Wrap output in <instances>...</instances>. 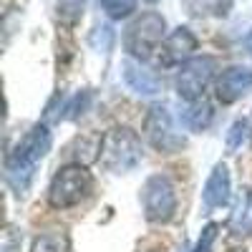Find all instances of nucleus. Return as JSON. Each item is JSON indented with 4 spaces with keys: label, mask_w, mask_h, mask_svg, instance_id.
<instances>
[{
    "label": "nucleus",
    "mask_w": 252,
    "mask_h": 252,
    "mask_svg": "<svg viewBox=\"0 0 252 252\" xmlns=\"http://www.w3.org/2000/svg\"><path fill=\"white\" fill-rule=\"evenodd\" d=\"M51 131L48 126L35 124L33 129L15 144V149L5 159V179L18 194H23L33 182V174L43 157L51 152Z\"/></svg>",
    "instance_id": "1"
},
{
    "label": "nucleus",
    "mask_w": 252,
    "mask_h": 252,
    "mask_svg": "<svg viewBox=\"0 0 252 252\" xmlns=\"http://www.w3.org/2000/svg\"><path fill=\"white\" fill-rule=\"evenodd\" d=\"M98 161L103 169L114 172V174L136 169L141 161V139L131 129H126V126H116V129L101 136Z\"/></svg>",
    "instance_id": "2"
},
{
    "label": "nucleus",
    "mask_w": 252,
    "mask_h": 252,
    "mask_svg": "<svg viewBox=\"0 0 252 252\" xmlns=\"http://www.w3.org/2000/svg\"><path fill=\"white\" fill-rule=\"evenodd\" d=\"M91 189H94L91 172L83 164H68L56 172L48 187V202L56 209H68L86 199Z\"/></svg>",
    "instance_id": "3"
},
{
    "label": "nucleus",
    "mask_w": 252,
    "mask_h": 252,
    "mask_svg": "<svg viewBox=\"0 0 252 252\" xmlns=\"http://www.w3.org/2000/svg\"><path fill=\"white\" fill-rule=\"evenodd\" d=\"M164 18L159 13H144L139 15L134 23L126 28L124 33V46L134 58L146 61L149 56H154V51H159V46L164 43Z\"/></svg>",
    "instance_id": "4"
},
{
    "label": "nucleus",
    "mask_w": 252,
    "mask_h": 252,
    "mask_svg": "<svg viewBox=\"0 0 252 252\" xmlns=\"http://www.w3.org/2000/svg\"><path fill=\"white\" fill-rule=\"evenodd\" d=\"M141 204H144V215L154 224H164L177 215V192L169 177L154 174L146 179L141 189Z\"/></svg>",
    "instance_id": "5"
},
{
    "label": "nucleus",
    "mask_w": 252,
    "mask_h": 252,
    "mask_svg": "<svg viewBox=\"0 0 252 252\" xmlns=\"http://www.w3.org/2000/svg\"><path fill=\"white\" fill-rule=\"evenodd\" d=\"M144 134L149 139V144L154 149L164 152V154H174L184 146V134L177 129L172 111L161 106V103H154L144 119Z\"/></svg>",
    "instance_id": "6"
},
{
    "label": "nucleus",
    "mask_w": 252,
    "mask_h": 252,
    "mask_svg": "<svg viewBox=\"0 0 252 252\" xmlns=\"http://www.w3.org/2000/svg\"><path fill=\"white\" fill-rule=\"evenodd\" d=\"M215 71H217V61L212 56H197V58H189L184 66L179 68V76H177V94L194 103V101H202L204 98V91L209 89V83L215 78Z\"/></svg>",
    "instance_id": "7"
},
{
    "label": "nucleus",
    "mask_w": 252,
    "mask_h": 252,
    "mask_svg": "<svg viewBox=\"0 0 252 252\" xmlns=\"http://www.w3.org/2000/svg\"><path fill=\"white\" fill-rule=\"evenodd\" d=\"M197 51V38L189 28H177L164 38V43L157 51V61L161 66H184Z\"/></svg>",
    "instance_id": "8"
},
{
    "label": "nucleus",
    "mask_w": 252,
    "mask_h": 252,
    "mask_svg": "<svg viewBox=\"0 0 252 252\" xmlns=\"http://www.w3.org/2000/svg\"><path fill=\"white\" fill-rule=\"evenodd\" d=\"M252 89V71L242 66H232L217 78V98L222 103H235Z\"/></svg>",
    "instance_id": "9"
},
{
    "label": "nucleus",
    "mask_w": 252,
    "mask_h": 252,
    "mask_svg": "<svg viewBox=\"0 0 252 252\" xmlns=\"http://www.w3.org/2000/svg\"><path fill=\"white\" fill-rule=\"evenodd\" d=\"M229 192H232V179H229V169L227 164H217L212 174L207 177V184L202 189V199H204V207L207 209H217V207H224L229 202Z\"/></svg>",
    "instance_id": "10"
},
{
    "label": "nucleus",
    "mask_w": 252,
    "mask_h": 252,
    "mask_svg": "<svg viewBox=\"0 0 252 252\" xmlns=\"http://www.w3.org/2000/svg\"><path fill=\"white\" fill-rule=\"evenodd\" d=\"M124 81L131 91L144 94V96L159 91V78L152 71H146L139 61H126L124 63Z\"/></svg>",
    "instance_id": "11"
},
{
    "label": "nucleus",
    "mask_w": 252,
    "mask_h": 252,
    "mask_svg": "<svg viewBox=\"0 0 252 252\" xmlns=\"http://www.w3.org/2000/svg\"><path fill=\"white\" fill-rule=\"evenodd\" d=\"M229 229L237 237L252 235V187L242 192L235 212H232V220H229Z\"/></svg>",
    "instance_id": "12"
},
{
    "label": "nucleus",
    "mask_w": 252,
    "mask_h": 252,
    "mask_svg": "<svg viewBox=\"0 0 252 252\" xmlns=\"http://www.w3.org/2000/svg\"><path fill=\"white\" fill-rule=\"evenodd\" d=\"M212 106L202 98V101H194V103H189V109L184 111V124H187V129H192V131H204L209 124H212Z\"/></svg>",
    "instance_id": "13"
},
{
    "label": "nucleus",
    "mask_w": 252,
    "mask_h": 252,
    "mask_svg": "<svg viewBox=\"0 0 252 252\" xmlns=\"http://www.w3.org/2000/svg\"><path fill=\"white\" fill-rule=\"evenodd\" d=\"M31 252H71V240L63 229H53V232L38 235L33 240Z\"/></svg>",
    "instance_id": "14"
},
{
    "label": "nucleus",
    "mask_w": 252,
    "mask_h": 252,
    "mask_svg": "<svg viewBox=\"0 0 252 252\" xmlns=\"http://www.w3.org/2000/svg\"><path fill=\"white\" fill-rule=\"evenodd\" d=\"M101 8L106 10L109 18L121 20V18H129L136 8V0H101Z\"/></svg>",
    "instance_id": "15"
},
{
    "label": "nucleus",
    "mask_w": 252,
    "mask_h": 252,
    "mask_svg": "<svg viewBox=\"0 0 252 252\" xmlns=\"http://www.w3.org/2000/svg\"><path fill=\"white\" fill-rule=\"evenodd\" d=\"M247 134H250V124H247V121H235L232 129H229V134H227V149H229V152L240 149L242 141L247 139Z\"/></svg>",
    "instance_id": "16"
},
{
    "label": "nucleus",
    "mask_w": 252,
    "mask_h": 252,
    "mask_svg": "<svg viewBox=\"0 0 252 252\" xmlns=\"http://www.w3.org/2000/svg\"><path fill=\"white\" fill-rule=\"evenodd\" d=\"M217 229H220L217 224H207L202 229V235H199V240H197V245H194L192 252H212V245L217 240Z\"/></svg>",
    "instance_id": "17"
},
{
    "label": "nucleus",
    "mask_w": 252,
    "mask_h": 252,
    "mask_svg": "<svg viewBox=\"0 0 252 252\" xmlns=\"http://www.w3.org/2000/svg\"><path fill=\"white\" fill-rule=\"evenodd\" d=\"M89 98H91V91H81V94H76L71 101H68V106H66V119H76L78 114H83V109L89 106Z\"/></svg>",
    "instance_id": "18"
},
{
    "label": "nucleus",
    "mask_w": 252,
    "mask_h": 252,
    "mask_svg": "<svg viewBox=\"0 0 252 252\" xmlns=\"http://www.w3.org/2000/svg\"><path fill=\"white\" fill-rule=\"evenodd\" d=\"M247 51H250V56H252V31H250V35H247Z\"/></svg>",
    "instance_id": "19"
}]
</instances>
